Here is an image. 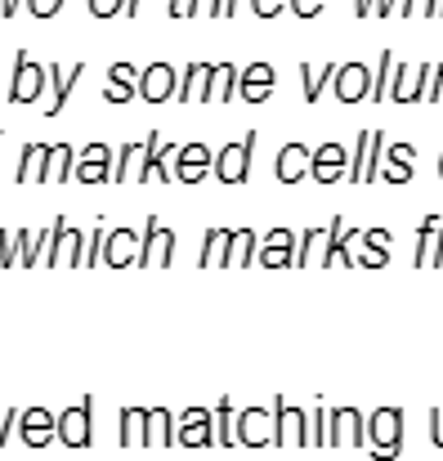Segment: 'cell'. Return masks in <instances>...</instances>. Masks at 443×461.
<instances>
[{
    "label": "cell",
    "instance_id": "cell-1",
    "mask_svg": "<svg viewBox=\"0 0 443 461\" xmlns=\"http://www.w3.org/2000/svg\"><path fill=\"white\" fill-rule=\"evenodd\" d=\"M403 421H408V412L390 408V403L367 417V453H372V461H394L403 453Z\"/></svg>",
    "mask_w": 443,
    "mask_h": 461
},
{
    "label": "cell",
    "instance_id": "cell-2",
    "mask_svg": "<svg viewBox=\"0 0 443 461\" xmlns=\"http://www.w3.org/2000/svg\"><path fill=\"white\" fill-rule=\"evenodd\" d=\"M54 439L68 448H90L95 444V399H77L54 417Z\"/></svg>",
    "mask_w": 443,
    "mask_h": 461
},
{
    "label": "cell",
    "instance_id": "cell-3",
    "mask_svg": "<svg viewBox=\"0 0 443 461\" xmlns=\"http://www.w3.org/2000/svg\"><path fill=\"white\" fill-rule=\"evenodd\" d=\"M251 149H256V131H251L247 140H238V144H224V149L215 153L211 175H215L220 184H247V179H251Z\"/></svg>",
    "mask_w": 443,
    "mask_h": 461
},
{
    "label": "cell",
    "instance_id": "cell-4",
    "mask_svg": "<svg viewBox=\"0 0 443 461\" xmlns=\"http://www.w3.org/2000/svg\"><path fill=\"white\" fill-rule=\"evenodd\" d=\"M81 256H86V233L72 229L68 220H54V229H50V247H45L41 265H77V269H81Z\"/></svg>",
    "mask_w": 443,
    "mask_h": 461
},
{
    "label": "cell",
    "instance_id": "cell-5",
    "mask_svg": "<svg viewBox=\"0 0 443 461\" xmlns=\"http://www.w3.org/2000/svg\"><path fill=\"white\" fill-rule=\"evenodd\" d=\"M233 439L247 444V448H265V444H274V408L247 403V408L233 417Z\"/></svg>",
    "mask_w": 443,
    "mask_h": 461
},
{
    "label": "cell",
    "instance_id": "cell-6",
    "mask_svg": "<svg viewBox=\"0 0 443 461\" xmlns=\"http://www.w3.org/2000/svg\"><path fill=\"white\" fill-rule=\"evenodd\" d=\"M367 448V417L358 408H327V448Z\"/></svg>",
    "mask_w": 443,
    "mask_h": 461
},
{
    "label": "cell",
    "instance_id": "cell-7",
    "mask_svg": "<svg viewBox=\"0 0 443 461\" xmlns=\"http://www.w3.org/2000/svg\"><path fill=\"white\" fill-rule=\"evenodd\" d=\"M274 444H309V412L300 403H287V399H274Z\"/></svg>",
    "mask_w": 443,
    "mask_h": 461
},
{
    "label": "cell",
    "instance_id": "cell-8",
    "mask_svg": "<svg viewBox=\"0 0 443 461\" xmlns=\"http://www.w3.org/2000/svg\"><path fill=\"white\" fill-rule=\"evenodd\" d=\"M175 444H184V448H206V444H215V412H211V408H184V412H179Z\"/></svg>",
    "mask_w": 443,
    "mask_h": 461
},
{
    "label": "cell",
    "instance_id": "cell-9",
    "mask_svg": "<svg viewBox=\"0 0 443 461\" xmlns=\"http://www.w3.org/2000/svg\"><path fill=\"white\" fill-rule=\"evenodd\" d=\"M140 242H144V233H135L126 224L108 229V238H104V265H113V269L140 265Z\"/></svg>",
    "mask_w": 443,
    "mask_h": 461
},
{
    "label": "cell",
    "instance_id": "cell-10",
    "mask_svg": "<svg viewBox=\"0 0 443 461\" xmlns=\"http://www.w3.org/2000/svg\"><path fill=\"white\" fill-rule=\"evenodd\" d=\"M166 157H175V149H170V144H161V135L152 131V135L144 140V153H140V166H135V179H140V184H148V179L170 184V179H175V170L166 166Z\"/></svg>",
    "mask_w": 443,
    "mask_h": 461
},
{
    "label": "cell",
    "instance_id": "cell-11",
    "mask_svg": "<svg viewBox=\"0 0 443 461\" xmlns=\"http://www.w3.org/2000/svg\"><path fill=\"white\" fill-rule=\"evenodd\" d=\"M72 179H81V184H113V149L108 144L81 149L77 166H72Z\"/></svg>",
    "mask_w": 443,
    "mask_h": 461
},
{
    "label": "cell",
    "instance_id": "cell-12",
    "mask_svg": "<svg viewBox=\"0 0 443 461\" xmlns=\"http://www.w3.org/2000/svg\"><path fill=\"white\" fill-rule=\"evenodd\" d=\"M175 260V229H166L157 215L144 224V242H140V265H170Z\"/></svg>",
    "mask_w": 443,
    "mask_h": 461
},
{
    "label": "cell",
    "instance_id": "cell-13",
    "mask_svg": "<svg viewBox=\"0 0 443 461\" xmlns=\"http://www.w3.org/2000/svg\"><path fill=\"white\" fill-rule=\"evenodd\" d=\"M256 265H265V269H287V265H295V233L287 224L269 229V238L256 251Z\"/></svg>",
    "mask_w": 443,
    "mask_h": 461
},
{
    "label": "cell",
    "instance_id": "cell-14",
    "mask_svg": "<svg viewBox=\"0 0 443 461\" xmlns=\"http://www.w3.org/2000/svg\"><path fill=\"white\" fill-rule=\"evenodd\" d=\"M211 166H215V157L206 144H184V149H175V179L179 184H202L206 175H211Z\"/></svg>",
    "mask_w": 443,
    "mask_h": 461
},
{
    "label": "cell",
    "instance_id": "cell-15",
    "mask_svg": "<svg viewBox=\"0 0 443 461\" xmlns=\"http://www.w3.org/2000/svg\"><path fill=\"white\" fill-rule=\"evenodd\" d=\"M345 170H349V149L345 144H322L309 157V175L318 184H336V179H345Z\"/></svg>",
    "mask_w": 443,
    "mask_h": 461
},
{
    "label": "cell",
    "instance_id": "cell-16",
    "mask_svg": "<svg viewBox=\"0 0 443 461\" xmlns=\"http://www.w3.org/2000/svg\"><path fill=\"white\" fill-rule=\"evenodd\" d=\"M412 265H417V269L443 265V220L439 215H430V220L417 224V256H412Z\"/></svg>",
    "mask_w": 443,
    "mask_h": 461
},
{
    "label": "cell",
    "instance_id": "cell-17",
    "mask_svg": "<svg viewBox=\"0 0 443 461\" xmlns=\"http://www.w3.org/2000/svg\"><path fill=\"white\" fill-rule=\"evenodd\" d=\"M358 238V229H349L340 215L327 224V247L318 251V265H354V256H349V242Z\"/></svg>",
    "mask_w": 443,
    "mask_h": 461
},
{
    "label": "cell",
    "instance_id": "cell-18",
    "mask_svg": "<svg viewBox=\"0 0 443 461\" xmlns=\"http://www.w3.org/2000/svg\"><path fill=\"white\" fill-rule=\"evenodd\" d=\"M18 430H23L27 448H45V444H54V412L50 408H23Z\"/></svg>",
    "mask_w": 443,
    "mask_h": 461
},
{
    "label": "cell",
    "instance_id": "cell-19",
    "mask_svg": "<svg viewBox=\"0 0 443 461\" xmlns=\"http://www.w3.org/2000/svg\"><path fill=\"white\" fill-rule=\"evenodd\" d=\"M412 161H417V149H412V144H385V161H381L376 179H385V184H408V179H412Z\"/></svg>",
    "mask_w": 443,
    "mask_h": 461
},
{
    "label": "cell",
    "instance_id": "cell-20",
    "mask_svg": "<svg viewBox=\"0 0 443 461\" xmlns=\"http://www.w3.org/2000/svg\"><path fill=\"white\" fill-rule=\"evenodd\" d=\"M309 157H313V149H304V144H283V149H278V161H274L278 184L304 179V175H309Z\"/></svg>",
    "mask_w": 443,
    "mask_h": 461
},
{
    "label": "cell",
    "instance_id": "cell-21",
    "mask_svg": "<svg viewBox=\"0 0 443 461\" xmlns=\"http://www.w3.org/2000/svg\"><path fill=\"white\" fill-rule=\"evenodd\" d=\"M41 86H45V72H41L36 63L18 59V68H14V86H9V104H32V99L41 95Z\"/></svg>",
    "mask_w": 443,
    "mask_h": 461
},
{
    "label": "cell",
    "instance_id": "cell-22",
    "mask_svg": "<svg viewBox=\"0 0 443 461\" xmlns=\"http://www.w3.org/2000/svg\"><path fill=\"white\" fill-rule=\"evenodd\" d=\"M256 251H260V233L247 224V229H233L229 233V251H224V265L242 269V265H256Z\"/></svg>",
    "mask_w": 443,
    "mask_h": 461
},
{
    "label": "cell",
    "instance_id": "cell-23",
    "mask_svg": "<svg viewBox=\"0 0 443 461\" xmlns=\"http://www.w3.org/2000/svg\"><path fill=\"white\" fill-rule=\"evenodd\" d=\"M45 157H50V144H27V149L18 153L14 184H45Z\"/></svg>",
    "mask_w": 443,
    "mask_h": 461
},
{
    "label": "cell",
    "instance_id": "cell-24",
    "mask_svg": "<svg viewBox=\"0 0 443 461\" xmlns=\"http://www.w3.org/2000/svg\"><path fill=\"white\" fill-rule=\"evenodd\" d=\"M340 81H336V95H340V104H358V99H367L372 95V77H367V68H340L336 72Z\"/></svg>",
    "mask_w": 443,
    "mask_h": 461
},
{
    "label": "cell",
    "instance_id": "cell-25",
    "mask_svg": "<svg viewBox=\"0 0 443 461\" xmlns=\"http://www.w3.org/2000/svg\"><path fill=\"white\" fill-rule=\"evenodd\" d=\"M148 444H157V448H170V444H175V412H170V408H148L144 448Z\"/></svg>",
    "mask_w": 443,
    "mask_h": 461
},
{
    "label": "cell",
    "instance_id": "cell-26",
    "mask_svg": "<svg viewBox=\"0 0 443 461\" xmlns=\"http://www.w3.org/2000/svg\"><path fill=\"white\" fill-rule=\"evenodd\" d=\"M140 95H144L148 104L170 99V95H175V72H170L166 63H152V68L144 72V81H140Z\"/></svg>",
    "mask_w": 443,
    "mask_h": 461
},
{
    "label": "cell",
    "instance_id": "cell-27",
    "mask_svg": "<svg viewBox=\"0 0 443 461\" xmlns=\"http://www.w3.org/2000/svg\"><path fill=\"white\" fill-rule=\"evenodd\" d=\"M269 90H274V68L256 63V68H247V72H242V86H238V95H242L247 104H260V99H269Z\"/></svg>",
    "mask_w": 443,
    "mask_h": 461
},
{
    "label": "cell",
    "instance_id": "cell-28",
    "mask_svg": "<svg viewBox=\"0 0 443 461\" xmlns=\"http://www.w3.org/2000/svg\"><path fill=\"white\" fill-rule=\"evenodd\" d=\"M363 242H367V251H363L354 265H363V269H385V260H390V256H385V247L394 242V238H390V229H367V233H363Z\"/></svg>",
    "mask_w": 443,
    "mask_h": 461
},
{
    "label": "cell",
    "instance_id": "cell-29",
    "mask_svg": "<svg viewBox=\"0 0 443 461\" xmlns=\"http://www.w3.org/2000/svg\"><path fill=\"white\" fill-rule=\"evenodd\" d=\"M72 166H77V149H68V144H50V157H45V184H63V179H72Z\"/></svg>",
    "mask_w": 443,
    "mask_h": 461
},
{
    "label": "cell",
    "instance_id": "cell-30",
    "mask_svg": "<svg viewBox=\"0 0 443 461\" xmlns=\"http://www.w3.org/2000/svg\"><path fill=\"white\" fill-rule=\"evenodd\" d=\"M45 247H50V229H41V233H32V229H18V265H41V256H45Z\"/></svg>",
    "mask_w": 443,
    "mask_h": 461
},
{
    "label": "cell",
    "instance_id": "cell-31",
    "mask_svg": "<svg viewBox=\"0 0 443 461\" xmlns=\"http://www.w3.org/2000/svg\"><path fill=\"white\" fill-rule=\"evenodd\" d=\"M144 421L148 408H122V448H144Z\"/></svg>",
    "mask_w": 443,
    "mask_h": 461
},
{
    "label": "cell",
    "instance_id": "cell-32",
    "mask_svg": "<svg viewBox=\"0 0 443 461\" xmlns=\"http://www.w3.org/2000/svg\"><path fill=\"white\" fill-rule=\"evenodd\" d=\"M421 81H426V68H417V72L399 68V86L390 90V99H394V104H417V99L426 95V86H421Z\"/></svg>",
    "mask_w": 443,
    "mask_h": 461
},
{
    "label": "cell",
    "instance_id": "cell-33",
    "mask_svg": "<svg viewBox=\"0 0 443 461\" xmlns=\"http://www.w3.org/2000/svg\"><path fill=\"white\" fill-rule=\"evenodd\" d=\"M229 233H233V229H220V224H215V229H206L197 265H206V269H211V265H224V251H229Z\"/></svg>",
    "mask_w": 443,
    "mask_h": 461
},
{
    "label": "cell",
    "instance_id": "cell-34",
    "mask_svg": "<svg viewBox=\"0 0 443 461\" xmlns=\"http://www.w3.org/2000/svg\"><path fill=\"white\" fill-rule=\"evenodd\" d=\"M140 153H144V144H122V149H113V184H126V179L135 175Z\"/></svg>",
    "mask_w": 443,
    "mask_h": 461
},
{
    "label": "cell",
    "instance_id": "cell-35",
    "mask_svg": "<svg viewBox=\"0 0 443 461\" xmlns=\"http://www.w3.org/2000/svg\"><path fill=\"white\" fill-rule=\"evenodd\" d=\"M104 95H108V104H131L135 99V68H113V86Z\"/></svg>",
    "mask_w": 443,
    "mask_h": 461
},
{
    "label": "cell",
    "instance_id": "cell-36",
    "mask_svg": "<svg viewBox=\"0 0 443 461\" xmlns=\"http://www.w3.org/2000/svg\"><path fill=\"white\" fill-rule=\"evenodd\" d=\"M211 72H215V68H188V81L175 90V99H179V104L206 99V81H211Z\"/></svg>",
    "mask_w": 443,
    "mask_h": 461
},
{
    "label": "cell",
    "instance_id": "cell-37",
    "mask_svg": "<svg viewBox=\"0 0 443 461\" xmlns=\"http://www.w3.org/2000/svg\"><path fill=\"white\" fill-rule=\"evenodd\" d=\"M211 412H215V444L233 448V444H238V439H233V417H238V412H233V399H220Z\"/></svg>",
    "mask_w": 443,
    "mask_h": 461
},
{
    "label": "cell",
    "instance_id": "cell-38",
    "mask_svg": "<svg viewBox=\"0 0 443 461\" xmlns=\"http://www.w3.org/2000/svg\"><path fill=\"white\" fill-rule=\"evenodd\" d=\"M50 77H54V104H50V113H45V117H59V113H63V104H68V95H72V81L81 77V68H72L68 77H63L59 68H54Z\"/></svg>",
    "mask_w": 443,
    "mask_h": 461
},
{
    "label": "cell",
    "instance_id": "cell-39",
    "mask_svg": "<svg viewBox=\"0 0 443 461\" xmlns=\"http://www.w3.org/2000/svg\"><path fill=\"white\" fill-rule=\"evenodd\" d=\"M367 149H372V131H363V135H358V144H354V153H349V170H345V179H349V184H363Z\"/></svg>",
    "mask_w": 443,
    "mask_h": 461
},
{
    "label": "cell",
    "instance_id": "cell-40",
    "mask_svg": "<svg viewBox=\"0 0 443 461\" xmlns=\"http://www.w3.org/2000/svg\"><path fill=\"white\" fill-rule=\"evenodd\" d=\"M104 238H108V229H104V220L90 229V242H86V256H81V269H90V265H104Z\"/></svg>",
    "mask_w": 443,
    "mask_h": 461
},
{
    "label": "cell",
    "instance_id": "cell-41",
    "mask_svg": "<svg viewBox=\"0 0 443 461\" xmlns=\"http://www.w3.org/2000/svg\"><path fill=\"white\" fill-rule=\"evenodd\" d=\"M309 444L313 448H327V408L322 403L309 412Z\"/></svg>",
    "mask_w": 443,
    "mask_h": 461
},
{
    "label": "cell",
    "instance_id": "cell-42",
    "mask_svg": "<svg viewBox=\"0 0 443 461\" xmlns=\"http://www.w3.org/2000/svg\"><path fill=\"white\" fill-rule=\"evenodd\" d=\"M215 77H220V86H211L206 99H233V95H238V86H233L238 72H233V68H215Z\"/></svg>",
    "mask_w": 443,
    "mask_h": 461
},
{
    "label": "cell",
    "instance_id": "cell-43",
    "mask_svg": "<svg viewBox=\"0 0 443 461\" xmlns=\"http://www.w3.org/2000/svg\"><path fill=\"white\" fill-rule=\"evenodd\" d=\"M300 77H304V99H309V104H318V95H322V81H327V77H336V68H327L322 77H313V68H304Z\"/></svg>",
    "mask_w": 443,
    "mask_h": 461
},
{
    "label": "cell",
    "instance_id": "cell-44",
    "mask_svg": "<svg viewBox=\"0 0 443 461\" xmlns=\"http://www.w3.org/2000/svg\"><path fill=\"white\" fill-rule=\"evenodd\" d=\"M0 265H5V269L18 265V238H14L9 229H0Z\"/></svg>",
    "mask_w": 443,
    "mask_h": 461
},
{
    "label": "cell",
    "instance_id": "cell-45",
    "mask_svg": "<svg viewBox=\"0 0 443 461\" xmlns=\"http://www.w3.org/2000/svg\"><path fill=\"white\" fill-rule=\"evenodd\" d=\"M385 81H390V54L381 59V72H376V81H372V95H367V99H385Z\"/></svg>",
    "mask_w": 443,
    "mask_h": 461
},
{
    "label": "cell",
    "instance_id": "cell-46",
    "mask_svg": "<svg viewBox=\"0 0 443 461\" xmlns=\"http://www.w3.org/2000/svg\"><path fill=\"white\" fill-rule=\"evenodd\" d=\"M18 417H23V412H18V408H5V412H0V448H5V444H9V430H14V426H18Z\"/></svg>",
    "mask_w": 443,
    "mask_h": 461
},
{
    "label": "cell",
    "instance_id": "cell-47",
    "mask_svg": "<svg viewBox=\"0 0 443 461\" xmlns=\"http://www.w3.org/2000/svg\"><path fill=\"white\" fill-rule=\"evenodd\" d=\"M430 444L443 448V408H430Z\"/></svg>",
    "mask_w": 443,
    "mask_h": 461
},
{
    "label": "cell",
    "instance_id": "cell-48",
    "mask_svg": "<svg viewBox=\"0 0 443 461\" xmlns=\"http://www.w3.org/2000/svg\"><path fill=\"white\" fill-rule=\"evenodd\" d=\"M435 77H439V81H435V86L426 90V99H435V104H443V68H439V72H435Z\"/></svg>",
    "mask_w": 443,
    "mask_h": 461
},
{
    "label": "cell",
    "instance_id": "cell-49",
    "mask_svg": "<svg viewBox=\"0 0 443 461\" xmlns=\"http://www.w3.org/2000/svg\"><path fill=\"white\" fill-rule=\"evenodd\" d=\"M54 5H59V0H36V14H50Z\"/></svg>",
    "mask_w": 443,
    "mask_h": 461
},
{
    "label": "cell",
    "instance_id": "cell-50",
    "mask_svg": "<svg viewBox=\"0 0 443 461\" xmlns=\"http://www.w3.org/2000/svg\"><path fill=\"white\" fill-rule=\"evenodd\" d=\"M95 14H113V0H95Z\"/></svg>",
    "mask_w": 443,
    "mask_h": 461
},
{
    "label": "cell",
    "instance_id": "cell-51",
    "mask_svg": "<svg viewBox=\"0 0 443 461\" xmlns=\"http://www.w3.org/2000/svg\"><path fill=\"white\" fill-rule=\"evenodd\" d=\"M439 179H443V157H439Z\"/></svg>",
    "mask_w": 443,
    "mask_h": 461
}]
</instances>
